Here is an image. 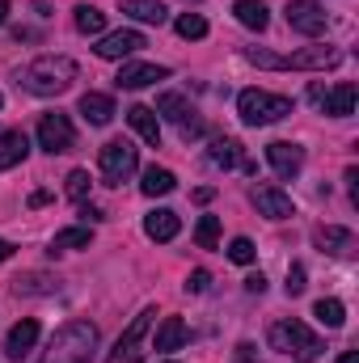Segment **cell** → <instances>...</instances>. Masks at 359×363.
<instances>
[{
	"label": "cell",
	"mask_w": 359,
	"mask_h": 363,
	"mask_svg": "<svg viewBox=\"0 0 359 363\" xmlns=\"http://www.w3.org/2000/svg\"><path fill=\"white\" fill-rule=\"evenodd\" d=\"M250 64L258 68H270V72H326V68H338L343 51L334 47H304V51H292V55H275V51H263V47H245L241 51Z\"/></svg>",
	"instance_id": "6da1fadb"
},
{
	"label": "cell",
	"mask_w": 359,
	"mask_h": 363,
	"mask_svg": "<svg viewBox=\"0 0 359 363\" xmlns=\"http://www.w3.org/2000/svg\"><path fill=\"white\" fill-rule=\"evenodd\" d=\"M97 351V325L93 321H68L55 330L43 363H89Z\"/></svg>",
	"instance_id": "7a4b0ae2"
},
{
	"label": "cell",
	"mask_w": 359,
	"mask_h": 363,
	"mask_svg": "<svg viewBox=\"0 0 359 363\" xmlns=\"http://www.w3.org/2000/svg\"><path fill=\"white\" fill-rule=\"evenodd\" d=\"M77 81V64L68 55H38L26 72H21V85L34 93V97H55Z\"/></svg>",
	"instance_id": "3957f363"
},
{
	"label": "cell",
	"mask_w": 359,
	"mask_h": 363,
	"mask_svg": "<svg viewBox=\"0 0 359 363\" xmlns=\"http://www.w3.org/2000/svg\"><path fill=\"white\" fill-rule=\"evenodd\" d=\"M267 338H270L275 351L292 355V363H313L317 355H321V338H317L304 321H275Z\"/></svg>",
	"instance_id": "277c9868"
},
{
	"label": "cell",
	"mask_w": 359,
	"mask_h": 363,
	"mask_svg": "<svg viewBox=\"0 0 359 363\" xmlns=\"http://www.w3.org/2000/svg\"><path fill=\"white\" fill-rule=\"evenodd\" d=\"M237 114H241L245 127H267V123H279V118L292 114V97L267 89H245L237 97Z\"/></svg>",
	"instance_id": "5b68a950"
},
{
	"label": "cell",
	"mask_w": 359,
	"mask_h": 363,
	"mask_svg": "<svg viewBox=\"0 0 359 363\" xmlns=\"http://www.w3.org/2000/svg\"><path fill=\"white\" fill-rule=\"evenodd\" d=\"M97 169H101V182H106V186H123V182L140 169V152H136L127 140H110V144H101V152H97Z\"/></svg>",
	"instance_id": "8992f818"
},
{
	"label": "cell",
	"mask_w": 359,
	"mask_h": 363,
	"mask_svg": "<svg viewBox=\"0 0 359 363\" xmlns=\"http://www.w3.org/2000/svg\"><path fill=\"white\" fill-rule=\"evenodd\" d=\"M157 321V308H144L140 317H131V325L118 334V342H114V351L106 355V363H140L144 359V351H140V342H144V334H148V325Z\"/></svg>",
	"instance_id": "52a82bcc"
},
{
	"label": "cell",
	"mask_w": 359,
	"mask_h": 363,
	"mask_svg": "<svg viewBox=\"0 0 359 363\" xmlns=\"http://www.w3.org/2000/svg\"><path fill=\"white\" fill-rule=\"evenodd\" d=\"M309 97L321 106V114H330V118H347V114H355L359 89L351 85V81H338L334 89H326V85H313V89H309Z\"/></svg>",
	"instance_id": "ba28073f"
},
{
	"label": "cell",
	"mask_w": 359,
	"mask_h": 363,
	"mask_svg": "<svg viewBox=\"0 0 359 363\" xmlns=\"http://www.w3.org/2000/svg\"><path fill=\"white\" fill-rule=\"evenodd\" d=\"M326 9L317 4V0H287V26L296 30V34H304V38H317V34H326Z\"/></svg>",
	"instance_id": "9c48e42d"
},
{
	"label": "cell",
	"mask_w": 359,
	"mask_h": 363,
	"mask_svg": "<svg viewBox=\"0 0 359 363\" xmlns=\"http://www.w3.org/2000/svg\"><path fill=\"white\" fill-rule=\"evenodd\" d=\"M77 144V131L68 123V114H43L38 118V148L47 152H68Z\"/></svg>",
	"instance_id": "30bf717a"
},
{
	"label": "cell",
	"mask_w": 359,
	"mask_h": 363,
	"mask_svg": "<svg viewBox=\"0 0 359 363\" xmlns=\"http://www.w3.org/2000/svg\"><path fill=\"white\" fill-rule=\"evenodd\" d=\"M140 47H148L140 30H114V34H101V43H97L93 51H97L101 60H127V55H136Z\"/></svg>",
	"instance_id": "8fae6325"
},
{
	"label": "cell",
	"mask_w": 359,
	"mask_h": 363,
	"mask_svg": "<svg viewBox=\"0 0 359 363\" xmlns=\"http://www.w3.org/2000/svg\"><path fill=\"white\" fill-rule=\"evenodd\" d=\"M267 165L283 182L296 178L300 165H304V148H300V144H287V140H275V144H267Z\"/></svg>",
	"instance_id": "7c38bea8"
},
{
	"label": "cell",
	"mask_w": 359,
	"mask_h": 363,
	"mask_svg": "<svg viewBox=\"0 0 359 363\" xmlns=\"http://www.w3.org/2000/svg\"><path fill=\"white\" fill-rule=\"evenodd\" d=\"M157 81H170V68H161V64H123L118 77H114L118 89H148Z\"/></svg>",
	"instance_id": "4fadbf2b"
},
{
	"label": "cell",
	"mask_w": 359,
	"mask_h": 363,
	"mask_svg": "<svg viewBox=\"0 0 359 363\" xmlns=\"http://www.w3.org/2000/svg\"><path fill=\"white\" fill-rule=\"evenodd\" d=\"M254 207H258V216H267V220H292V216H296L292 194H283L279 186H258V190H254Z\"/></svg>",
	"instance_id": "5bb4252c"
},
{
	"label": "cell",
	"mask_w": 359,
	"mask_h": 363,
	"mask_svg": "<svg viewBox=\"0 0 359 363\" xmlns=\"http://www.w3.org/2000/svg\"><path fill=\"white\" fill-rule=\"evenodd\" d=\"M34 342H38V321L26 317V321H17V325L9 330V338H4V355H9L13 363H21L30 351H34Z\"/></svg>",
	"instance_id": "9a60e30c"
},
{
	"label": "cell",
	"mask_w": 359,
	"mask_h": 363,
	"mask_svg": "<svg viewBox=\"0 0 359 363\" xmlns=\"http://www.w3.org/2000/svg\"><path fill=\"white\" fill-rule=\"evenodd\" d=\"M178 228H182V220H178V211H170V207H157V211L144 216V233L153 241H174Z\"/></svg>",
	"instance_id": "2e32d148"
},
{
	"label": "cell",
	"mask_w": 359,
	"mask_h": 363,
	"mask_svg": "<svg viewBox=\"0 0 359 363\" xmlns=\"http://www.w3.org/2000/svg\"><path fill=\"white\" fill-rule=\"evenodd\" d=\"M127 123H131V131L144 144H161V118L153 114V106H131L127 110Z\"/></svg>",
	"instance_id": "e0dca14e"
},
{
	"label": "cell",
	"mask_w": 359,
	"mask_h": 363,
	"mask_svg": "<svg viewBox=\"0 0 359 363\" xmlns=\"http://www.w3.org/2000/svg\"><path fill=\"white\" fill-rule=\"evenodd\" d=\"M26 152H30L26 131H0V169L21 165V161H26Z\"/></svg>",
	"instance_id": "ac0fdd59"
},
{
	"label": "cell",
	"mask_w": 359,
	"mask_h": 363,
	"mask_svg": "<svg viewBox=\"0 0 359 363\" xmlns=\"http://www.w3.org/2000/svg\"><path fill=\"white\" fill-rule=\"evenodd\" d=\"M81 118L93 123V127H106V123L114 118V101H110L106 93H85V97H81Z\"/></svg>",
	"instance_id": "d6986e66"
},
{
	"label": "cell",
	"mask_w": 359,
	"mask_h": 363,
	"mask_svg": "<svg viewBox=\"0 0 359 363\" xmlns=\"http://www.w3.org/2000/svg\"><path fill=\"white\" fill-rule=\"evenodd\" d=\"M186 338H190V330H186V321H182V317H165V321L157 325V351H161V355L178 351Z\"/></svg>",
	"instance_id": "ffe728a7"
},
{
	"label": "cell",
	"mask_w": 359,
	"mask_h": 363,
	"mask_svg": "<svg viewBox=\"0 0 359 363\" xmlns=\"http://www.w3.org/2000/svg\"><path fill=\"white\" fill-rule=\"evenodd\" d=\"M123 13L136 17V21H148V26H161L170 17V9L161 0H123Z\"/></svg>",
	"instance_id": "44dd1931"
},
{
	"label": "cell",
	"mask_w": 359,
	"mask_h": 363,
	"mask_svg": "<svg viewBox=\"0 0 359 363\" xmlns=\"http://www.w3.org/2000/svg\"><path fill=\"white\" fill-rule=\"evenodd\" d=\"M237 21L245 26V30H267L270 26V9L263 4V0H237Z\"/></svg>",
	"instance_id": "7402d4cb"
},
{
	"label": "cell",
	"mask_w": 359,
	"mask_h": 363,
	"mask_svg": "<svg viewBox=\"0 0 359 363\" xmlns=\"http://www.w3.org/2000/svg\"><path fill=\"white\" fill-rule=\"evenodd\" d=\"M313 241L326 250V254H347L351 245H355V237L347 233V228H334V224H326V228H317L313 233Z\"/></svg>",
	"instance_id": "603a6c76"
},
{
	"label": "cell",
	"mask_w": 359,
	"mask_h": 363,
	"mask_svg": "<svg viewBox=\"0 0 359 363\" xmlns=\"http://www.w3.org/2000/svg\"><path fill=\"white\" fill-rule=\"evenodd\" d=\"M207 161H211L216 169H233V165H241V144H237V140H211Z\"/></svg>",
	"instance_id": "cb8c5ba5"
},
{
	"label": "cell",
	"mask_w": 359,
	"mask_h": 363,
	"mask_svg": "<svg viewBox=\"0 0 359 363\" xmlns=\"http://www.w3.org/2000/svg\"><path fill=\"white\" fill-rule=\"evenodd\" d=\"M89 245H93V233H89V224H81V228H64V233H55L51 254H60V250H89Z\"/></svg>",
	"instance_id": "d4e9b609"
},
{
	"label": "cell",
	"mask_w": 359,
	"mask_h": 363,
	"mask_svg": "<svg viewBox=\"0 0 359 363\" xmlns=\"http://www.w3.org/2000/svg\"><path fill=\"white\" fill-rule=\"evenodd\" d=\"M153 114H165L170 123H178V127H182V123L190 118V106H186V97H182V93H161Z\"/></svg>",
	"instance_id": "484cf974"
},
{
	"label": "cell",
	"mask_w": 359,
	"mask_h": 363,
	"mask_svg": "<svg viewBox=\"0 0 359 363\" xmlns=\"http://www.w3.org/2000/svg\"><path fill=\"white\" fill-rule=\"evenodd\" d=\"M174 186H178V178H174L170 169H157V165H153V169H144V182H140V190H144L148 199H157V194H170Z\"/></svg>",
	"instance_id": "4316f807"
},
{
	"label": "cell",
	"mask_w": 359,
	"mask_h": 363,
	"mask_svg": "<svg viewBox=\"0 0 359 363\" xmlns=\"http://www.w3.org/2000/svg\"><path fill=\"white\" fill-rule=\"evenodd\" d=\"M13 291L17 296H51L55 291V279H47V274H17L13 279Z\"/></svg>",
	"instance_id": "83f0119b"
},
{
	"label": "cell",
	"mask_w": 359,
	"mask_h": 363,
	"mask_svg": "<svg viewBox=\"0 0 359 363\" xmlns=\"http://www.w3.org/2000/svg\"><path fill=\"white\" fill-rule=\"evenodd\" d=\"M313 317H317L326 330H343L347 308H343V300H317V304H313Z\"/></svg>",
	"instance_id": "f1b7e54d"
},
{
	"label": "cell",
	"mask_w": 359,
	"mask_h": 363,
	"mask_svg": "<svg viewBox=\"0 0 359 363\" xmlns=\"http://www.w3.org/2000/svg\"><path fill=\"white\" fill-rule=\"evenodd\" d=\"M72 21H77L81 34H101V30H106V13L93 9V4H77V9H72Z\"/></svg>",
	"instance_id": "f546056e"
},
{
	"label": "cell",
	"mask_w": 359,
	"mask_h": 363,
	"mask_svg": "<svg viewBox=\"0 0 359 363\" xmlns=\"http://www.w3.org/2000/svg\"><path fill=\"white\" fill-rule=\"evenodd\" d=\"M194 241H199V250H216V241H220V220H216V216H203V220L194 224Z\"/></svg>",
	"instance_id": "4dcf8cb0"
},
{
	"label": "cell",
	"mask_w": 359,
	"mask_h": 363,
	"mask_svg": "<svg viewBox=\"0 0 359 363\" xmlns=\"http://www.w3.org/2000/svg\"><path fill=\"white\" fill-rule=\"evenodd\" d=\"M89 169H72L68 174V182H64V190H68V199H77V203H85L89 199Z\"/></svg>",
	"instance_id": "1f68e13d"
},
{
	"label": "cell",
	"mask_w": 359,
	"mask_h": 363,
	"mask_svg": "<svg viewBox=\"0 0 359 363\" xmlns=\"http://www.w3.org/2000/svg\"><path fill=\"white\" fill-rule=\"evenodd\" d=\"M228 258H233L237 267H250V262L258 258V250H254V241H250V237H237V241L228 245Z\"/></svg>",
	"instance_id": "d6a6232c"
},
{
	"label": "cell",
	"mask_w": 359,
	"mask_h": 363,
	"mask_svg": "<svg viewBox=\"0 0 359 363\" xmlns=\"http://www.w3.org/2000/svg\"><path fill=\"white\" fill-rule=\"evenodd\" d=\"M178 34L182 38H203V34H207V21H203L199 13H182L178 17Z\"/></svg>",
	"instance_id": "836d02e7"
},
{
	"label": "cell",
	"mask_w": 359,
	"mask_h": 363,
	"mask_svg": "<svg viewBox=\"0 0 359 363\" xmlns=\"http://www.w3.org/2000/svg\"><path fill=\"white\" fill-rule=\"evenodd\" d=\"M283 287H287V296H300V291L309 287V283H304V267H300V262H296V267H287V283H283Z\"/></svg>",
	"instance_id": "e575fe53"
},
{
	"label": "cell",
	"mask_w": 359,
	"mask_h": 363,
	"mask_svg": "<svg viewBox=\"0 0 359 363\" xmlns=\"http://www.w3.org/2000/svg\"><path fill=\"white\" fill-rule=\"evenodd\" d=\"M207 283H211V274H207V271H190V279H186V291H194V296H199V291H207Z\"/></svg>",
	"instance_id": "d590c367"
},
{
	"label": "cell",
	"mask_w": 359,
	"mask_h": 363,
	"mask_svg": "<svg viewBox=\"0 0 359 363\" xmlns=\"http://www.w3.org/2000/svg\"><path fill=\"white\" fill-rule=\"evenodd\" d=\"M245 291L263 296V291H267V279H263V274H250V279H245Z\"/></svg>",
	"instance_id": "8d00e7d4"
},
{
	"label": "cell",
	"mask_w": 359,
	"mask_h": 363,
	"mask_svg": "<svg viewBox=\"0 0 359 363\" xmlns=\"http://www.w3.org/2000/svg\"><path fill=\"white\" fill-rule=\"evenodd\" d=\"M237 359H241V363H254V359H258L254 342H241V347H237Z\"/></svg>",
	"instance_id": "74e56055"
},
{
	"label": "cell",
	"mask_w": 359,
	"mask_h": 363,
	"mask_svg": "<svg viewBox=\"0 0 359 363\" xmlns=\"http://www.w3.org/2000/svg\"><path fill=\"white\" fill-rule=\"evenodd\" d=\"M81 216H85V224H97V220H106V216H101L93 203H81Z\"/></svg>",
	"instance_id": "f35d334b"
},
{
	"label": "cell",
	"mask_w": 359,
	"mask_h": 363,
	"mask_svg": "<svg viewBox=\"0 0 359 363\" xmlns=\"http://www.w3.org/2000/svg\"><path fill=\"white\" fill-rule=\"evenodd\" d=\"M47 203H51V194H47V190H34V194H30V207H47Z\"/></svg>",
	"instance_id": "ab89813d"
},
{
	"label": "cell",
	"mask_w": 359,
	"mask_h": 363,
	"mask_svg": "<svg viewBox=\"0 0 359 363\" xmlns=\"http://www.w3.org/2000/svg\"><path fill=\"white\" fill-rule=\"evenodd\" d=\"M194 199H199V203H211V199H216V190H211V186H199V190H194Z\"/></svg>",
	"instance_id": "60d3db41"
},
{
	"label": "cell",
	"mask_w": 359,
	"mask_h": 363,
	"mask_svg": "<svg viewBox=\"0 0 359 363\" xmlns=\"http://www.w3.org/2000/svg\"><path fill=\"white\" fill-rule=\"evenodd\" d=\"M9 258H13V245H9V241L0 237V262H9Z\"/></svg>",
	"instance_id": "b9f144b4"
},
{
	"label": "cell",
	"mask_w": 359,
	"mask_h": 363,
	"mask_svg": "<svg viewBox=\"0 0 359 363\" xmlns=\"http://www.w3.org/2000/svg\"><path fill=\"white\" fill-rule=\"evenodd\" d=\"M338 363H359V355H355V351H343V355H338Z\"/></svg>",
	"instance_id": "7bdbcfd3"
},
{
	"label": "cell",
	"mask_w": 359,
	"mask_h": 363,
	"mask_svg": "<svg viewBox=\"0 0 359 363\" xmlns=\"http://www.w3.org/2000/svg\"><path fill=\"white\" fill-rule=\"evenodd\" d=\"M9 21V0H0V26Z\"/></svg>",
	"instance_id": "ee69618b"
},
{
	"label": "cell",
	"mask_w": 359,
	"mask_h": 363,
	"mask_svg": "<svg viewBox=\"0 0 359 363\" xmlns=\"http://www.w3.org/2000/svg\"><path fill=\"white\" fill-rule=\"evenodd\" d=\"M0 106H4V97H0Z\"/></svg>",
	"instance_id": "f6af8a7d"
}]
</instances>
